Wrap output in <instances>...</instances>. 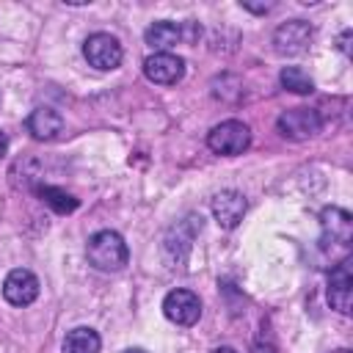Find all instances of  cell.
<instances>
[{"instance_id":"6da1fadb","label":"cell","mask_w":353,"mask_h":353,"mask_svg":"<svg viewBox=\"0 0 353 353\" xmlns=\"http://www.w3.org/2000/svg\"><path fill=\"white\" fill-rule=\"evenodd\" d=\"M85 251H88V262L97 270H121L130 259L124 237L119 232H110V229H102V232L91 234Z\"/></svg>"},{"instance_id":"7a4b0ae2","label":"cell","mask_w":353,"mask_h":353,"mask_svg":"<svg viewBox=\"0 0 353 353\" xmlns=\"http://www.w3.org/2000/svg\"><path fill=\"white\" fill-rule=\"evenodd\" d=\"M207 143H210V149L215 154H229V157L232 154H243L248 149V143H251V130L243 121L229 119V121H221V124H215L210 130Z\"/></svg>"},{"instance_id":"3957f363","label":"cell","mask_w":353,"mask_h":353,"mask_svg":"<svg viewBox=\"0 0 353 353\" xmlns=\"http://www.w3.org/2000/svg\"><path fill=\"white\" fill-rule=\"evenodd\" d=\"M83 55H85V61L94 69L110 72V69H116L121 63L124 50H121V44H119L116 36H110V33H91L85 39V44H83Z\"/></svg>"},{"instance_id":"277c9868","label":"cell","mask_w":353,"mask_h":353,"mask_svg":"<svg viewBox=\"0 0 353 353\" xmlns=\"http://www.w3.org/2000/svg\"><path fill=\"white\" fill-rule=\"evenodd\" d=\"M279 132L290 141H306V138H314L323 127V119L317 110L312 108H292V110H284L276 121Z\"/></svg>"},{"instance_id":"5b68a950","label":"cell","mask_w":353,"mask_h":353,"mask_svg":"<svg viewBox=\"0 0 353 353\" xmlns=\"http://www.w3.org/2000/svg\"><path fill=\"white\" fill-rule=\"evenodd\" d=\"M163 314L176 325H193L201 317V301L190 290H171L163 298Z\"/></svg>"},{"instance_id":"8992f818","label":"cell","mask_w":353,"mask_h":353,"mask_svg":"<svg viewBox=\"0 0 353 353\" xmlns=\"http://www.w3.org/2000/svg\"><path fill=\"white\" fill-rule=\"evenodd\" d=\"M312 41V25L303 19H290L276 28L273 47L279 55H301Z\"/></svg>"},{"instance_id":"52a82bcc","label":"cell","mask_w":353,"mask_h":353,"mask_svg":"<svg viewBox=\"0 0 353 353\" xmlns=\"http://www.w3.org/2000/svg\"><path fill=\"white\" fill-rule=\"evenodd\" d=\"M143 74L157 85H174L185 74V61L174 52H154L143 61Z\"/></svg>"},{"instance_id":"ba28073f","label":"cell","mask_w":353,"mask_h":353,"mask_svg":"<svg viewBox=\"0 0 353 353\" xmlns=\"http://www.w3.org/2000/svg\"><path fill=\"white\" fill-rule=\"evenodd\" d=\"M3 298L14 306L33 303L39 298V279L25 268H14L3 281Z\"/></svg>"},{"instance_id":"9c48e42d","label":"cell","mask_w":353,"mask_h":353,"mask_svg":"<svg viewBox=\"0 0 353 353\" xmlns=\"http://www.w3.org/2000/svg\"><path fill=\"white\" fill-rule=\"evenodd\" d=\"M328 301L342 314H347L353 309V273H350V259H342L331 270V276H328Z\"/></svg>"},{"instance_id":"30bf717a","label":"cell","mask_w":353,"mask_h":353,"mask_svg":"<svg viewBox=\"0 0 353 353\" xmlns=\"http://www.w3.org/2000/svg\"><path fill=\"white\" fill-rule=\"evenodd\" d=\"M212 215L221 229H234L240 226L245 215V196L240 190H221L212 199Z\"/></svg>"},{"instance_id":"8fae6325","label":"cell","mask_w":353,"mask_h":353,"mask_svg":"<svg viewBox=\"0 0 353 353\" xmlns=\"http://www.w3.org/2000/svg\"><path fill=\"white\" fill-rule=\"evenodd\" d=\"M320 226H323V240L347 245L353 237V215L342 207H325L320 212Z\"/></svg>"},{"instance_id":"7c38bea8","label":"cell","mask_w":353,"mask_h":353,"mask_svg":"<svg viewBox=\"0 0 353 353\" xmlns=\"http://www.w3.org/2000/svg\"><path fill=\"white\" fill-rule=\"evenodd\" d=\"M61 130H63V119L52 108H36L28 116V132L36 141H52V138L61 135Z\"/></svg>"},{"instance_id":"4fadbf2b","label":"cell","mask_w":353,"mask_h":353,"mask_svg":"<svg viewBox=\"0 0 353 353\" xmlns=\"http://www.w3.org/2000/svg\"><path fill=\"white\" fill-rule=\"evenodd\" d=\"M143 39H146V44H149L152 50H157V52H168L171 47L179 44V39H182V28H179L176 22L163 19V22L149 25L146 33H143Z\"/></svg>"},{"instance_id":"5bb4252c","label":"cell","mask_w":353,"mask_h":353,"mask_svg":"<svg viewBox=\"0 0 353 353\" xmlns=\"http://www.w3.org/2000/svg\"><path fill=\"white\" fill-rule=\"evenodd\" d=\"M99 347H102L99 334L85 325L72 328L63 339V353H99Z\"/></svg>"},{"instance_id":"9a60e30c","label":"cell","mask_w":353,"mask_h":353,"mask_svg":"<svg viewBox=\"0 0 353 353\" xmlns=\"http://www.w3.org/2000/svg\"><path fill=\"white\" fill-rule=\"evenodd\" d=\"M39 199L52 207L55 212L66 215V212H74L77 210V199L72 193H66L63 188H55V185H39Z\"/></svg>"},{"instance_id":"2e32d148","label":"cell","mask_w":353,"mask_h":353,"mask_svg":"<svg viewBox=\"0 0 353 353\" xmlns=\"http://www.w3.org/2000/svg\"><path fill=\"white\" fill-rule=\"evenodd\" d=\"M279 80H281V85H284L287 91H292V94H312V91H314L312 77H309L301 66H284L281 74H279Z\"/></svg>"},{"instance_id":"e0dca14e","label":"cell","mask_w":353,"mask_h":353,"mask_svg":"<svg viewBox=\"0 0 353 353\" xmlns=\"http://www.w3.org/2000/svg\"><path fill=\"white\" fill-rule=\"evenodd\" d=\"M243 8H248V11H254V14H265V11H270V3H265V6H251V3H243Z\"/></svg>"},{"instance_id":"ac0fdd59","label":"cell","mask_w":353,"mask_h":353,"mask_svg":"<svg viewBox=\"0 0 353 353\" xmlns=\"http://www.w3.org/2000/svg\"><path fill=\"white\" fill-rule=\"evenodd\" d=\"M254 353H276V347H273V345H262V342H259V345L254 347Z\"/></svg>"},{"instance_id":"d6986e66","label":"cell","mask_w":353,"mask_h":353,"mask_svg":"<svg viewBox=\"0 0 353 353\" xmlns=\"http://www.w3.org/2000/svg\"><path fill=\"white\" fill-rule=\"evenodd\" d=\"M347 39H350V30H345V33L339 36V47H342L345 52H347Z\"/></svg>"},{"instance_id":"ffe728a7","label":"cell","mask_w":353,"mask_h":353,"mask_svg":"<svg viewBox=\"0 0 353 353\" xmlns=\"http://www.w3.org/2000/svg\"><path fill=\"white\" fill-rule=\"evenodd\" d=\"M210 353H237V350L229 347V345H221V347H215V350H210Z\"/></svg>"},{"instance_id":"44dd1931","label":"cell","mask_w":353,"mask_h":353,"mask_svg":"<svg viewBox=\"0 0 353 353\" xmlns=\"http://www.w3.org/2000/svg\"><path fill=\"white\" fill-rule=\"evenodd\" d=\"M6 146H8V141H6V135H3V132H0V157H3V154H6Z\"/></svg>"},{"instance_id":"7402d4cb","label":"cell","mask_w":353,"mask_h":353,"mask_svg":"<svg viewBox=\"0 0 353 353\" xmlns=\"http://www.w3.org/2000/svg\"><path fill=\"white\" fill-rule=\"evenodd\" d=\"M124 353H146V350H141V347H130V350H124Z\"/></svg>"},{"instance_id":"603a6c76","label":"cell","mask_w":353,"mask_h":353,"mask_svg":"<svg viewBox=\"0 0 353 353\" xmlns=\"http://www.w3.org/2000/svg\"><path fill=\"white\" fill-rule=\"evenodd\" d=\"M334 353H347V350H334Z\"/></svg>"}]
</instances>
